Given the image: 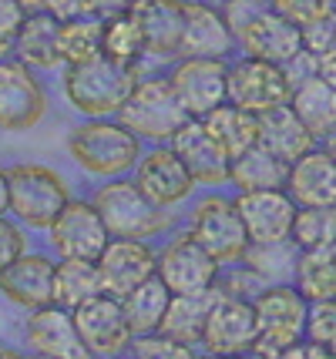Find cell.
<instances>
[{
    "label": "cell",
    "mask_w": 336,
    "mask_h": 359,
    "mask_svg": "<svg viewBox=\"0 0 336 359\" xmlns=\"http://www.w3.org/2000/svg\"><path fill=\"white\" fill-rule=\"evenodd\" d=\"M138 81H142V67L112 61L108 54H101L88 64L65 67V97L78 114L112 118L125 108Z\"/></svg>",
    "instance_id": "6da1fadb"
},
{
    "label": "cell",
    "mask_w": 336,
    "mask_h": 359,
    "mask_svg": "<svg viewBox=\"0 0 336 359\" xmlns=\"http://www.w3.org/2000/svg\"><path fill=\"white\" fill-rule=\"evenodd\" d=\"M118 121L131 128L138 138L155 141V144H172L182 128L192 121V114L178 101L172 78L165 74H148L138 81V88L131 91L125 108L118 111Z\"/></svg>",
    "instance_id": "7a4b0ae2"
},
{
    "label": "cell",
    "mask_w": 336,
    "mask_h": 359,
    "mask_svg": "<svg viewBox=\"0 0 336 359\" xmlns=\"http://www.w3.org/2000/svg\"><path fill=\"white\" fill-rule=\"evenodd\" d=\"M67 151L91 175H125L142 161V138L121 121L91 118L71 131Z\"/></svg>",
    "instance_id": "3957f363"
},
{
    "label": "cell",
    "mask_w": 336,
    "mask_h": 359,
    "mask_svg": "<svg viewBox=\"0 0 336 359\" xmlns=\"http://www.w3.org/2000/svg\"><path fill=\"white\" fill-rule=\"evenodd\" d=\"M309 299L296 289V282H276L266 285L256 296V316H259V343L256 356L262 359H279L283 349L300 343L309 326Z\"/></svg>",
    "instance_id": "277c9868"
},
{
    "label": "cell",
    "mask_w": 336,
    "mask_h": 359,
    "mask_svg": "<svg viewBox=\"0 0 336 359\" xmlns=\"http://www.w3.org/2000/svg\"><path fill=\"white\" fill-rule=\"evenodd\" d=\"M95 208L108 225L112 238H148L168 225V215L145 195L138 182L118 178L112 185H101L95 195Z\"/></svg>",
    "instance_id": "5b68a950"
},
{
    "label": "cell",
    "mask_w": 336,
    "mask_h": 359,
    "mask_svg": "<svg viewBox=\"0 0 336 359\" xmlns=\"http://www.w3.org/2000/svg\"><path fill=\"white\" fill-rule=\"evenodd\" d=\"M11 178V212L31 229H51L65 212L67 185L65 178L44 165H14L7 168Z\"/></svg>",
    "instance_id": "8992f818"
},
{
    "label": "cell",
    "mask_w": 336,
    "mask_h": 359,
    "mask_svg": "<svg viewBox=\"0 0 336 359\" xmlns=\"http://www.w3.org/2000/svg\"><path fill=\"white\" fill-rule=\"evenodd\" d=\"M74 323H78L81 339H84V346L91 349L95 359L125 356L131 343H135V329H131L128 316H125L121 299L108 296V292L81 302L74 309Z\"/></svg>",
    "instance_id": "52a82bcc"
},
{
    "label": "cell",
    "mask_w": 336,
    "mask_h": 359,
    "mask_svg": "<svg viewBox=\"0 0 336 359\" xmlns=\"http://www.w3.org/2000/svg\"><path fill=\"white\" fill-rule=\"evenodd\" d=\"M159 276L172 289V296L206 292L219 282V259L189 232L175 235L159 255Z\"/></svg>",
    "instance_id": "ba28073f"
},
{
    "label": "cell",
    "mask_w": 336,
    "mask_h": 359,
    "mask_svg": "<svg viewBox=\"0 0 336 359\" xmlns=\"http://www.w3.org/2000/svg\"><path fill=\"white\" fill-rule=\"evenodd\" d=\"M229 67L225 57H178L168 71L178 101L192 118H206L208 111L229 101Z\"/></svg>",
    "instance_id": "9c48e42d"
},
{
    "label": "cell",
    "mask_w": 336,
    "mask_h": 359,
    "mask_svg": "<svg viewBox=\"0 0 336 359\" xmlns=\"http://www.w3.org/2000/svg\"><path fill=\"white\" fill-rule=\"evenodd\" d=\"M229 101L253 114H262L269 108L289 104L293 84H289L283 64L262 61V57H239L229 67Z\"/></svg>",
    "instance_id": "30bf717a"
},
{
    "label": "cell",
    "mask_w": 336,
    "mask_h": 359,
    "mask_svg": "<svg viewBox=\"0 0 336 359\" xmlns=\"http://www.w3.org/2000/svg\"><path fill=\"white\" fill-rule=\"evenodd\" d=\"M192 235L219 262H242V255L253 242L249 232H246V222L239 215V205L222 198V195H208V198L195 205Z\"/></svg>",
    "instance_id": "8fae6325"
},
{
    "label": "cell",
    "mask_w": 336,
    "mask_h": 359,
    "mask_svg": "<svg viewBox=\"0 0 336 359\" xmlns=\"http://www.w3.org/2000/svg\"><path fill=\"white\" fill-rule=\"evenodd\" d=\"M48 111V94L37 81L31 64L0 61V128L4 131H27Z\"/></svg>",
    "instance_id": "7c38bea8"
},
{
    "label": "cell",
    "mask_w": 336,
    "mask_h": 359,
    "mask_svg": "<svg viewBox=\"0 0 336 359\" xmlns=\"http://www.w3.org/2000/svg\"><path fill=\"white\" fill-rule=\"evenodd\" d=\"M256 343H259L256 302L225 292L215 302L212 316H208L202 346H206L212 356H242V353H253Z\"/></svg>",
    "instance_id": "4fadbf2b"
},
{
    "label": "cell",
    "mask_w": 336,
    "mask_h": 359,
    "mask_svg": "<svg viewBox=\"0 0 336 359\" xmlns=\"http://www.w3.org/2000/svg\"><path fill=\"white\" fill-rule=\"evenodd\" d=\"M112 232L101 219L95 202H67L58 222L51 225V245L61 259H88L98 262L108 249Z\"/></svg>",
    "instance_id": "5bb4252c"
},
{
    "label": "cell",
    "mask_w": 336,
    "mask_h": 359,
    "mask_svg": "<svg viewBox=\"0 0 336 359\" xmlns=\"http://www.w3.org/2000/svg\"><path fill=\"white\" fill-rule=\"evenodd\" d=\"M185 4L189 0H135L128 14L135 17L145 41V57L175 61L185 41Z\"/></svg>",
    "instance_id": "9a60e30c"
},
{
    "label": "cell",
    "mask_w": 336,
    "mask_h": 359,
    "mask_svg": "<svg viewBox=\"0 0 336 359\" xmlns=\"http://www.w3.org/2000/svg\"><path fill=\"white\" fill-rule=\"evenodd\" d=\"M239 215L253 242H286L293 238V225L300 215V205L286 188H266V191H239Z\"/></svg>",
    "instance_id": "2e32d148"
},
{
    "label": "cell",
    "mask_w": 336,
    "mask_h": 359,
    "mask_svg": "<svg viewBox=\"0 0 336 359\" xmlns=\"http://www.w3.org/2000/svg\"><path fill=\"white\" fill-rule=\"evenodd\" d=\"M98 272L108 296L125 299L159 272V255L142 238H112L98 259Z\"/></svg>",
    "instance_id": "e0dca14e"
},
{
    "label": "cell",
    "mask_w": 336,
    "mask_h": 359,
    "mask_svg": "<svg viewBox=\"0 0 336 359\" xmlns=\"http://www.w3.org/2000/svg\"><path fill=\"white\" fill-rule=\"evenodd\" d=\"M236 44L246 57L286 64L289 57H296L303 50V27L293 24L289 17H283L276 7H266L262 14H256L236 34Z\"/></svg>",
    "instance_id": "ac0fdd59"
},
{
    "label": "cell",
    "mask_w": 336,
    "mask_h": 359,
    "mask_svg": "<svg viewBox=\"0 0 336 359\" xmlns=\"http://www.w3.org/2000/svg\"><path fill=\"white\" fill-rule=\"evenodd\" d=\"M27 343L34 346L37 356H51V359H95L91 349L84 346L78 332V323H74V313L51 302L44 309H31V319H27Z\"/></svg>",
    "instance_id": "d6986e66"
},
{
    "label": "cell",
    "mask_w": 336,
    "mask_h": 359,
    "mask_svg": "<svg viewBox=\"0 0 336 359\" xmlns=\"http://www.w3.org/2000/svg\"><path fill=\"white\" fill-rule=\"evenodd\" d=\"M135 182L161 208L189 198V191L195 188L192 172L185 168V161L175 155L172 144H155L148 155H142L138 168H135Z\"/></svg>",
    "instance_id": "ffe728a7"
},
{
    "label": "cell",
    "mask_w": 336,
    "mask_h": 359,
    "mask_svg": "<svg viewBox=\"0 0 336 359\" xmlns=\"http://www.w3.org/2000/svg\"><path fill=\"white\" fill-rule=\"evenodd\" d=\"M172 148L199 185H225L232 178V158L225 155V148L215 141L202 118H192L172 138Z\"/></svg>",
    "instance_id": "44dd1931"
},
{
    "label": "cell",
    "mask_w": 336,
    "mask_h": 359,
    "mask_svg": "<svg viewBox=\"0 0 336 359\" xmlns=\"http://www.w3.org/2000/svg\"><path fill=\"white\" fill-rule=\"evenodd\" d=\"M236 34L225 20L222 7L208 0H189L185 4V41L182 57H225L236 50Z\"/></svg>",
    "instance_id": "7402d4cb"
},
{
    "label": "cell",
    "mask_w": 336,
    "mask_h": 359,
    "mask_svg": "<svg viewBox=\"0 0 336 359\" xmlns=\"http://www.w3.org/2000/svg\"><path fill=\"white\" fill-rule=\"evenodd\" d=\"M54 272L58 266L48 255L24 252L17 262L0 272V292L24 309H44L54 302Z\"/></svg>",
    "instance_id": "603a6c76"
},
{
    "label": "cell",
    "mask_w": 336,
    "mask_h": 359,
    "mask_svg": "<svg viewBox=\"0 0 336 359\" xmlns=\"http://www.w3.org/2000/svg\"><path fill=\"white\" fill-rule=\"evenodd\" d=\"M259 141L272 155L286 158L289 165H296L300 158L316 148V135L303 125V118L296 114L293 104H279V108L259 114Z\"/></svg>",
    "instance_id": "cb8c5ba5"
},
{
    "label": "cell",
    "mask_w": 336,
    "mask_h": 359,
    "mask_svg": "<svg viewBox=\"0 0 336 359\" xmlns=\"http://www.w3.org/2000/svg\"><path fill=\"white\" fill-rule=\"evenodd\" d=\"M286 191L300 208L306 205H333L336 202V161L326 148H313L289 172Z\"/></svg>",
    "instance_id": "d4e9b609"
},
{
    "label": "cell",
    "mask_w": 336,
    "mask_h": 359,
    "mask_svg": "<svg viewBox=\"0 0 336 359\" xmlns=\"http://www.w3.org/2000/svg\"><path fill=\"white\" fill-rule=\"evenodd\" d=\"M225 292H219L215 285L206 289V292H189V296H172L168 302V313L161 319L159 332L161 336H172L178 343H202L206 339V326H208V316L215 309V302L222 299Z\"/></svg>",
    "instance_id": "484cf974"
},
{
    "label": "cell",
    "mask_w": 336,
    "mask_h": 359,
    "mask_svg": "<svg viewBox=\"0 0 336 359\" xmlns=\"http://www.w3.org/2000/svg\"><path fill=\"white\" fill-rule=\"evenodd\" d=\"M61 17L54 14H27L20 37H17L14 54L24 64H31L37 71H54V67H65L61 64Z\"/></svg>",
    "instance_id": "4316f807"
},
{
    "label": "cell",
    "mask_w": 336,
    "mask_h": 359,
    "mask_svg": "<svg viewBox=\"0 0 336 359\" xmlns=\"http://www.w3.org/2000/svg\"><path fill=\"white\" fill-rule=\"evenodd\" d=\"M202 121H206V128L215 135V141L222 144L225 155L232 158V161L259 144V114L239 108L232 101H225L215 111H208Z\"/></svg>",
    "instance_id": "83f0119b"
},
{
    "label": "cell",
    "mask_w": 336,
    "mask_h": 359,
    "mask_svg": "<svg viewBox=\"0 0 336 359\" xmlns=\"http://www.w3.org/2000/svg\"><path fill=\"white\" fill-rule=\"evenodd\" d=\"M289 165L286 158L272 155L269 148L259 141L256 148H249L242 158L232 161V185L239 191H266V188H286L289 185Z\"/></svg>",
    "instance_id": "f1b7e54d"
},
{
    "label": "cell",
    "mask_w": 336,
    "mask_h": 359,
    "mask_svg": "<svg viewBox=\"0 0 336 359\" xmlns=\"http://www.w3.org/2000/svg\"><path fill=\"white\" fill-rule=\"evenodd\" d=\"M296 114L303 118V125L316 135V138H333L336 135V88L330 81L323 78H313L306 81L303 88L293 91V101H289Z\"/></svg>",
    "instance_id": "f546056e"
},
{
    "label": "cell",
    "mask_w": 336,
    "mask_h": 359,
    "mask_svg": "<svg viewBox=\"0 0 336 359\" xmlns=\"http://www.w3.org/2000/svg\"><path fill=\"white\" fill-rule=\"evenodd\" d=\"M296 289L309 302H330L336 299V242L320 249H303L296 262Z\"/></svg>",
    "instance_id": "4dcf8cb0"
},
{
    "label": "cell",
    "mask_w": 336,
    "mask_h": 359,
    "mask_svg": "<svg viewBox=\"0 0 336 359\" xmlns=\"http://www.w3.org/2000/svg\"><path fill=\"white\" fill-rule=\"evenodd\" d=\"M105 292L101 285V272H98V262H88V259H65L58 272H54V302L65 306V309H78L81 302L95 299Z\"/></svg>",
    "instance_id": "1f68e13d"
},
{
    "label": "cell",
    "mask_w": 336,
    "mask_h": 359,
    "mask_svg": "<svg viewBox=\"0 0 336 359\" xmlns=\"http://www.w3.org/2000/svg\"><path fill=\"white\" fill-rule=\"evenodd\" d=\"M168 302H172V289L161 282V276L155 272L148 282H142L131 296L121 299L125 306V316H128L135 336H145V332H159L161 319L168 313Z\"/></svg>",
    "instance_id": "d6a6232c"
},
{
    "label": "cell",
    "mask_w": 336,
    "mask_h": 359,
    "mask_svg": "<svg viewBox=\"0 0 336 359\" xmlns=\"http://www.w3.org/2000/svg\"><path fill=\"white\" fill-rule=\"evenodd\" d=\"M300 245L286 238V242H249V249L242 255V266L256 272L259 282H286L296 279V262H300Z\"/></svg>",
    "instance_id": "836d02e7"
},
{
    "label": "cell",
    "mask_w": 336,
    "mask_h": 359,
    "mask_svg": "<svg viewBox=\"0 0 336 359\" xmlns=\"http://www.w3.org/2000/svg\"><path fill=\"white\" fill-rule=\"evenodd\" d=\"M61 64L65 67H78V64H88L101 57L105 50V20L98 17H74V20H65L61 24Z\"/></svg>",
    "instance_id": "e575fe53"
},
{
    "label": "cell",
    "mask_w": 336,
    "mask_h": 359,
    "mask_svg": "<svg viewBox=\"0 0 336 359\" xmlns=\"http://www.w3.org/2000/svg\"><path fill=\"white\" fill-rule=\"evenodd\" d=\"M101 50H105L112 61L131 64V67H142V61H145V41H142L138 24H135V17H131V14L108 17V20H105V44H101Z\"/></svg>",
    "instance_id": "d590c367"
},
{
    "label": "cell",
    "mask_w": 336,
    "mask_h": 359,
    "mask_svg": "<svg viewBox=\"0 0 336 359\" xmlns=\"http://www.w3.org/2000/svg\"><path fill=\"white\" fill-rule=\"evenodd\" d=\"M293 242L300 249H320L336 242V202L333 205H306L296 215Z\"/></svg>",
    "instance_id": "8d00e7d4"
},
{
    "label": "cell",
    "mask_w": 336,
    "mask_h": 359,
    "mask_svg": "<svg viewBox=\"0 0 336 359\" xmlns=\"http://www.w3.org/2000/svg\"><path fill=\"white\" fill-rule=\"evenodd\" d=\"M135 0H61L54 17L61 20H74V17H98V20H108V17L128 14Z\"/></svg>",
    "instance_id": "74e56055"
},
{
    "label": "cell",
    "mask_w": 336,
    "mask_h": 359,
    "mask_svg": "<svg viewBox=\"0 0 336 359\" xmlns=\"http://www.w3.org/2000/svg\"><path fill=\"white\" fill-rule=\"evenodd\" d=\"M135 359H195L192 346L189 343H178L172 336H161V332H145L138 336L135 343Z\"/></svg>",
    "instance_id": "f35d334b"
},
{
    "label": "cell",
    "mask_w": 336,
    "mask_h": 359,
    "mask_svg": "<svg viewBox=\"0 0 336 359\" xmlns=\"http://www.w3.org/2000/svg\"><path fill=\"white\" fill-rule=\"evenodd\" d=\"M272 7L283 17H289L293 24H300V27L320 24V20L336 14L333 0H272Z\"/></svg>",
    "instance_id": "ab89813d"
},
{
    "label": "cell",
    "mask_w": 336,
    "mask_h": 359,
    "mask_svg": "<svg viewBox=\"0 0 336 359\" xmlns=\"http://www.w3.org/2000/svg\"><path fill=\"white\" fill-rule=\"evenodd\" d=\"M306 336H309L313 343L326 346L330 353H336V299H330V302H313Z\"/></svg>",
    "instance_id": "60d3db41"
},
{
    "label": "cell",
    "mask_w": 336,
    "mask_h": 359,
    "mask_svg": "<svg viewBox=\"0 0 336 359\" xmlns=\"http://www.w3.org/2000/svg\"><path fill=\"white\" fill-rule=\"evenodd\" d=\"M24 20H27V11L20 7V0H0V61L14 54Z\"/></svg>",
    "instance_id": "b9f144b4"
},
{
    "label": "cell",
    "mask_w": 336,
    "mask_h": 359,
    "mask_svg": "<svg viewBox=\"0 0 336 359\" xmlns=\"http://www.w3.org/2000/svg\"><path fill=\"white\" fill-rule=\"evenodd\" d=\"M320 64H323V57L320 54H313V50H300L296 57H289L286 64H283V71H286V78H289V84H293V91L296 88H303L306 81H313V78H320Z\"/></svg>",
    "instance_id": "7bdbcfd3"
},
{
    "label": "cell",
    "mask_w": 336,
    "mask_h": 359,
    "mask_svg": "<svg viewBox=\"0 0 336 359\" xmlns=\"http://www.w3.org/2000/svg\"><path fill=\"white\" fill-rule=\"evenodd\" d=\"M303 47L313 50V54H320V57H326L330 50H336V14L320 20V24L303 27Z\"/></svg>",
    "instance_id": "ee69618b"
},
{
    "label": "cell",
    "mask_w": 336,
    "mask_h": 359,
    "mask_svg": "<svg viewBox=\"0 0 336 359\" xmlns=\"http://www.w3.org/2000/svg\"><path fill=\"white\" fill-rule=\"evenodd\" d=\"M24 255V232L0 215V272Z\"/></svg>",
    "instance_id": "f6af8a7d"
},
{
    "label": "cell",
    "mask_w": 336,
    "mask_h": 359,
    "mask_svg": "<svg viewBox=\"0 0 336 359\" xmlns=\"http://www.w3.org/2000/svg\"><path fill=\"white\" fill-rule=\"evenodd\" d=\"M279 359H336V353H330L326 346L313 343V339L306 336V339H300V343H293L289 349H283Z\"/></svg>",
    "instance_id": "bcb514c9"
},
{
    "label": "cell",
    "mask_w": 336,
    "mask_h": 359,
    "mask_svg": "<svg viewBox=\"0 0 336 359\" xmlns=\"http://www.w3.org/2000/svg\"><path fill=\"white\" fill-rule=\"evenodd\" d=\"M58 4H61V0H20V7H24L27 14H54Z\"/></svg>",
    "instance_id": "7dc6e473"
},
{
    "label": "cell",
    "mask_w": 336,
    "mask_h": 359,
    "mask_svg": "<svg viewBox=\"0 0 336 359\" xmlns=\"http://www.w3.org/2000/svg\"><path fill=\"white\" fill-rule=\"evenodd\" d=\"M7 212H11V178L0 168V215H7Z\"/></svg>",
    "instance_id": "c3c4849f"
},
{
    "label": "cell",
    "mask_w": 336,
    "mask_h": 359,
    "mask_svg": "<svg viewBox=\"0 0 336 359\" xmlns=\"http://www.w3.org/2000/svg\"><path fill=\"white\" fill-rule=\"evenodd\" d=\"M320 74L326 81H330V84H333L336 88V50H330V54H326V57H323V64H320Z\"/></svg>",
    "instance_id": "681fc988"
},
{
    "label": "cell",
    "mask_w": 336,
    "mask_h": 359,
    "mask_svg": "<svg viewBox=\"0 0 336 359\" xmlns=\"http://www.w3.org/2000/svg\"><path fill=\"white\" fill-rule=\"evenodd\" d=\"M0 359H24L17 349H11V346H0Z\"/></svg>",
    "instance_id": "f907efd6"
},
{
    "label": "cell",
    "mask_w": 336,
    "mask_h": 359,
    "mask_svg": "<svg viewBox=\"0 0 336 359\" xmlns=\"http://www.w3.org/2000/svg\"><path fill=\"white\" fill-rule=\"evenodd\" d=\"M206 359H262V356H256V353H242V356H212V353H208Z\"/></svg>",
    "instance_id": "816d5d0a"
},
{
    "label": "cell",
    "mask_w": 336,
    "mask_h": 359,
    "mask_svg": "<svg viewBox=\"0 0 336 359\" xmlns=\"http://www.w3.org/2000/svg\"><path fill=\"white\" fill-rule=\"evenodd\" d=\"M326 151H330V155H333V161H336V135H333V138H326Z\"/></svg>",
    "instance_id": "f5cc1de1"
},
{
    "label": "cell",
    "mask_w": 336,
    "mask_h": 359,
    "mask_svg": "<svg viewBox=\"0 0 336 359\" xmlns=\"http://www.w3.org/2000/svg\"><path fill=\"white\" fill-rule=\"evenodd\" d=\"M34 359H51V356H34Z\"/></svg>",
    "instance_id": "db71d44e"
},
{
    "label": "cell",
    "mask_w": 336,
    "mask_h": 359,
    "mask_svg": "<svg viewBox=\"0 0 336 359\" xmlns=\"http://www.w3.org/2000/svg\"><path fill=\"white\" fill-rule=\"evenodd\" d=\"M215 4H225V0H215Z\"/></svg>",
    "instance_id": "11a10c76"
},
{
    "label": "cell",
    "mask_w": 336,
    "mask_h": 359,
    "mask_svg": "<svg viewBox=\"0 0 336 359\" xmlns=\"http://www.w3.org/2000/svg\"><path fill=\"white\" fill-rule=\"evenodd\" d=\"M333 7H336V0H333Z\"/></svg>",
    "instance_id": "9f6ffc18"
}]
</instances>
